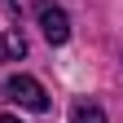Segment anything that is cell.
<instances>
[{
    "label": "cell",
    "mask_w": 123,
    "mask_h": 123,
    "mask_svg": "<svg viewBox=\"0 0 123 123\" xmlns=\"http://www.w3.org/2000/svg\"><path fill=\"white\" fill-rule=\"evenodd\" d=\"M40 31H44V40H49V44H66V40H70L66 13H62L57 5H49V0L40 5Z\"/></svg>",
    "instance_id": "cell-3"
},
{
    "label": "cell",
    "mask_w": 123,
    "mask_h": 123,
    "mask_svg": "<svg viewBox=\"0 0 123 123\" xmlns=\"http://www.w3.org/2000/svg\"><path fill=\"white\" fill-rule=\"evenodd\" d=\"M0 123H18V119H9V114H0Z\"/></svg>",
    "instance_id": "cell-5"
},
{
    "label": "cell",
    "mask_w": 123,
    "mask_h": 123,
    "mask_svg": "<svg viewBox=\"0 0 123 123\" xmlns=\"http://www.w3.org/2000/svg\"><path fill=\"white\" fill-rule=\"evenodd\" d=\"M70 123H105V110L97 101H75L70 105Z\"/></svg>",
    "instance_id": "cell-4"
},
{
    "label": "cell",
    "mask_w": 123,
    "mask_h": 123,
    "mask_svg": "<svg viewBox=\"0 0 123 123\" xmlns=\"http://www.w3.org/2000/svg\"><path fill=\"white\" fill-rule=\"evenodd\" d=\"M5 97L13 105H22V110H49V92L40 88V79H31V75H9L5 79Z\"/></svg>",
    "instance_id": "cell-2"
},
{
    "label": "cell",
    "mask_w": 123,
    "mask_h": 123,
    "mask_svg": "<svg viewBox=\"0 0 123 123\" xmlns=\"http://www.w3.org/2000/svg\"><path fill=\"white\" fill-rule=\"evenodd\" d=\"M26 57V35H22V9L18 0H0V62Z\"/></svg>",
    "instance_id": "cell-1"
}]
</instances>
